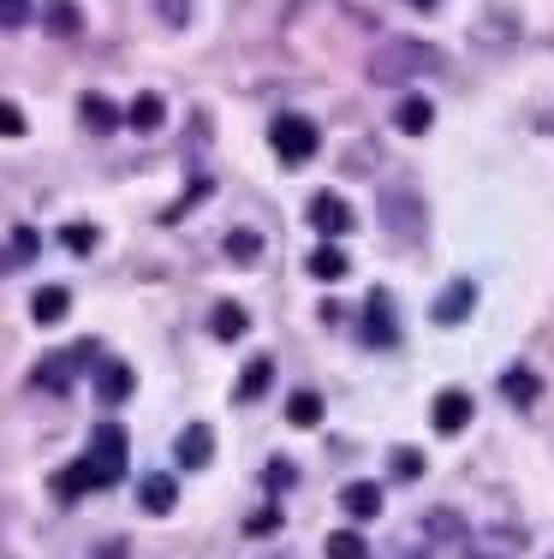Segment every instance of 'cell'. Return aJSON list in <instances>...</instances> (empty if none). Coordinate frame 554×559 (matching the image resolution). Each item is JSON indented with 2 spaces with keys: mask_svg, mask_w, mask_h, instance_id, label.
Returning <instances> with one entry per match:
<instances>
[{
  "mask_svg": "<svg viewBox=\"0 0 554 559\" xmlns=\"http://www.w3.org/2000/svg\"><path fill=\"white\" fill-rule=\"evenodd\" d=\"M60 245H66V250H78V257H90V250H96V226H84V221L60 226Z\"/></svg>",
  "mask_w": 554,
  "mask_h": 559,
  "instance_id": "27",
  "label": "cell"
},
{
  "mask_svg": "<svg viewBox=\"0 0 554 559\" xmlns=\"http://www.w3.org/2000/svg\"><path fill=\"white\" fill-rule=\"evenodd\" d=\"M131 393H138L131 364H102V369H96V399H102V405H126Z\"/></svg>",
  "mask_w": 554,
  "mask_h": 559,
  "instance_id": "10",
  "label": "cell"
},
{
  "mask_svg": "<svg viewBox=\"0 0 554 559\" xmlns=\"http://www.w3.org/2000/svg\"><path fill=\"white\" fill-rule=\"evenodd\" d=\"M114 483H120V476H114V471H102V464H96V459H90V452H84V459H78V464H66V471L55 476V495H60L66 506H72V500L96 495V488H114Z\"/></svg>",
  "mask_w": 554,
  "mask_h": 559,
  "instance_id": "3",
  "label": "cell"
},
{
  "mask_svg": "<svg viewBox=\"0 0 554 559\" xmlns=\"http://www.w3.org/2000/svg\"><path fill=\"white\" fill-rule=\"evenodd\" d=\"M286 423H293V429H316V423H322V399H316V393H293V399H286Z\"/></svg>",
  "mask_w": 554,
  "mask_h": 559,
  "instance_id": "24",
  "label": "cell"
},
{
  "mask_svg": "<svg viewBox=\"0 0 554 559\" xmlns=\"http://www.w3.org/2000/svg\"><path fill=\"white\" fill-rule=\"evenodd\" d=\"M155 12H162L174 31H185V24H191V0H155Z\"/></svg>",
  "mask_w": 554,
  "mask_h": 559,
  "instance_id": "30",
  "label": "cell"
},
{
  "mask_svg": "<svg viewBox=\"0 0 554 559\" xmlns=\"http://www.w3.org/2000/svg\"><path fill=\"white\" fill-rule=\"evenodd\" d=\"M328 559H369V542L358 536V530H334V536L322 542Z\"/></svg>",
  "mask_w": 554,
  "mask_h": 559,
  "instance_id": "23",
  "label": "cell"
},
{
  "mask_svg": "<svg viewBox=\"0 0 554 559\" xmlns=\"http://www.w3.org/2000/svg\"><path fill=\"white\" fill-rule=\"evenodd\" d=\"M90 357H96V345L43 357V364H36V388H43V393H66V388H72V376H78V364H90Z\"/></svg>",
  "mask_w": 554,
  "mask_h": 559,
  "instance_id": "4",
  "label": "cell"
},
{
  "mask_svg": "<svg viewBox=\"0 0 554 559\" xmlns=\"http://www.w3.org/2000/svg\"><path fill=\"white\" fill-rule=\"evenodd\" d=\"M549 559H554V554H549Z\"/></svg>",
  "mask_w": 554,
  "mask_h": 559,
  "instance_id": "38",
  "label": "cell"
},
{
  "mask_svg": "<svg viewBox=\"0 0 554 559\" xmlns=\"http://www.w3.org/2000/svg\"><path fill=\"white\" fill-rule=\"evenodd\" d=\"M78 119H84V126H90V131H96V138H108V131H114V126H120V119H126V114H120V108H114V102H108V96H96V90H90V96H84V102H78Z\"/></svg>",
  "mask_w": 554,
  "mask_h": 559,
  "instance_id": "15",
  "label": "cell"
},
{
  "mask_svg": "<svg viewBox=\"0 0 554 559\" xmlns=\"http://www.w3.org/2000/svg\"><path fill=\"white\" fill-rule=\"evenodd\" d=\"M417 471H424V459H417L412 447H400V452H393V476H405V483H412Z\"/></svg>",
  "mask_w": 554,
  "mask_h": 559,
  "instance_id": "31",
  "label": "cell"
},
{
  "mask_svg": "<svg viewBox=\"0 0 554 559\" xmlns=\"http://www.w3.org/2000/svg\"><path fill=\"white\" fill-rule=\"evenodd\" d=\"M43 24H48V36H78L84 31V12H78V0H48Z\"/></svg>",
  "mask_w": 554,
  "mask_h": 559,
  "instance_id": "19",
  "label": "cell"
},
{
  "mask_svg": "<svg viewBox=\"0 0 554 559\" xmlns=\"http://www.w3.org/2000/svg\"><path fill=\"white\" fill-rule=\"evenodd\" d=\"M412 559H424V554H412Z\"/></svg>",
  "mask_w": 554,
  "mask_h": 559,
  "instance_id": "36",
  "label": "cell"
},
{
  "mask_svg": "<svg viewBox=\"0 0 554 559\" xmlns=\"http://www.w3.org/2000/svg\"><path fill=\"white\" fill-rule=\"evenodd\" d=\"M549 126H554V114H549Z\"/></svg>",
  "mask_w": 554,
  "mask_h": 559,
  "instance_id": "37",
  "label": "cell"
},
{
  "mask_svg": "<svg viewBox=\"0 0 554 559\" xmlns=\"http://www.w3.org/2000/svg\"><path fill=\"white\" fill-rule=\"evenodd\" d=\"M429 536H459V518L453 512H435L429 518Z\"/></svg>",
  "mask_w": 554,
  "mask_h": 559,
  "instance_id": "32",
  "label": "cell"
},
{
  "mask_svg": "<svg viewBox=\"0 0 554 559\" xmlns=\"http://www.w3.org/2000/svg\"><path fill=\"white\" fill-rule=\"evenodd\" d=\"M209 334H215V340H227V345H233V340H245V334H250L245 304H233V298H227V304H215V310H209Z\"/></svg>",
  "mask_w": 554,
  "mask_h": 559,
  "instance_id": "13",
  "label": "cell"
},
{
  "mask_svg": "<svg viewBox=\"0 0 554 559\" xmlns=\"http://www.w3.org/2000/svg\"><path fill=\"white\" fill-rule=\"evenodd\" d=\"M305 269H310L316 280H346L352 262H346V250H340L334 238H328V245H316V250H310V262H305Z\"/></svg>",
  "mask_w": 554,
  "mask_h": 559,
  "instance_id": "20",
  "label": "cell"
},
{
  "mask_svg": "<svg viewBox=\"0 0 554 559\" xmlns=\"http://www.w3.org/2000/svg\"><path fill=\"white\" fill-rule=\"evenodd\" d=\"M340 506H346V518H376L381 512V488L376 483H346V495H340Z\"/></svg>",
  "mask_w": 554,
  "mask_h": 559,
  "instance_id": "21",
  "label": "cell"
},
{
  "mask_svg": "<svg viewBox=\"0 0 554 559\" xmlns=\"http://www.w3.org/2000/svg\"><path fill=\"white\" fill-rule=\"evenodd\" d=\"M471 304H478V286H465V280H453V286L435 298V322L441 328H453V322H465L471 316Z\"/></svg>",
  "mask_w": 554,
  "mask_h": 559,
  "instance_id": "11",
  "label": "cell"
},
{
  "mask_svg": "<svg viewBox=\"0 0 554 559\" xmlns=\"http://www.w3.org/2000/svg\"><path fill=\"white\" fill-rule=\"evenodd\" d=\"M269 150L281 155V167H305V162H316V150H322V131H316V119H305V114H281L269 126Z\"/></svg>",
  "mask_w": 554,
  "mask_h": 559,
  "instance_id": "2",
  "label": "cell"
},
{
  "mask_svg": "<svg viewBox=\"0 0 554 559\" xmlns=\"http://www.w3.org/2000/svg\"><path fill=\"white\" fill-rule=\"evenodd\" d=\"M126 452H131V441H126V429H120V423H102V429L90 435V459H96L102 471L126 476Z\"/></svg>",
  "mask_w": 554,
  "mask_h": 559,
  "instance_id": "7",
  "label": "cell"
},
{
  "mask_svg": "<svg viewBox=\"0 0 554 559\" xmlns=\"http://www.w3.org/2000/svg\"><path fill=\"white\" fill-rule=\"evenodd\" d=\"M393 126H400V131H405V138H424V131L435 126V108H429V102H424V96H405V102H400V108H393Z\"/></svg>",
  "mask_w": 554,
  "mask_h": 559,
  "instance_id": "18",
  "label": "cell"
},
{
  "mask_svg": "<svg viewBox=\"0 0 554 559\" xmlns=\"http://www.w3.org/2000/svg\"><path fill=\"white\" fill-rule=\"evenodd\" d=\"M36 0H0V31H19V24H31Z\"/></svg>",
  "mask_w": 554,
  "mask_h": 559,
  "instance_id": "28",
  "label": "cell"
},
{
  "mask_svg": "<svg viewBox=\"0 0 554 559\" xmlns=\"http://www.w3.org/2000/svg\"><path fill=\"white\" fill-rule=\"evenodd\" d=\"M162 119H167V102L155 96V90H143V96L126 108V126H131V131H155Z\"/></svg>",
  "mask_w": 554,
  "mask_h": 559,
  "instance_id": "22",
  "label": "cell"
},
{
  "mask_svg": "<svg viewBox=\"0 0 554 559\" xmlns=\"http://www.w3.org/2000/svg\"><path fill=\"white\" fill-rule=\"evenodd\" d=\"M429 423H435V435H465V429H471V393H459V388L435 393Z\"/></svg>",
  "mask_w": 554,
  "mask_h": 559,
  "instance_id": "6",
  "label": "cell"
},
{
  "mask_svg": "<svg viewBox=\"0 0 554 559\" xmlns=\"http://www.w3.org/2000/svg\"><path fill=\"white\" fill-rule=\"evenodd\" d=\"M138 506H143L150 518H167V512L179 506V483H174V476H162V471L143 476V483H138Z\"/></svg>",
  "mask_w": 554,
  "mask_h": 559,
  "instance_id": "9",
  "label": "cell"
},
{
  "mask_svg": "<svg viewBox=\"0 0 554 559\" xmlns=\"http://www.w3.org/2000/svg\"><path fill=\"white\" fill-rule=\"evenodd\" d=\"M269 381H274V357H250L245 376H239V388H233V399H239V405H250V399L269 393Z\"/></svg>",
  "mask_w": 554,
  "mask_h": 559,
  "instance_id": "16",
  "label": "cell"
},
{
  "mask_svg": "<svg viewBox=\"0 0 554 559\" xmlns=\"http://www.w3.org/2000/svg\"><path fill=\"white\" fill-rule=\"evenodd\" d=\"M179 471H203L209 459H215V435H209V423H191V429H179Z\"/></svg>",
  "mask_w": 554,
  "mask_h": 559,
  "instance_id": "8",
  "label": "cell"
},
{
  "mask_svg": "<svg viewBox=\"0 0 554 559\" xmlns=\"http://www.w3.org/2000/svg\"><path fill=\"white\" fill-rule=\"evenodd\" d=\"M364 340L369 345H393V340H400V328H393V304L381 298V292L364 304Z\"/></svg>",
  "mask_w": 554,
  "mask_h": 559,
  "instance_id": "12",
  "label": "cell"
},
{
  "mask_svg": "<svg viewBox=\"0 0 554 559\" xmlns=\"http://www.w3.org/2000/svg\"><path fill=\"white\" fill-rule=\"evenodd\" d=\"M500 393L512 399V405H537V399H543V376H537V369H507V376H500Z\"/></svg>",
  "mask_w": 554,
  "mask_h": 559,
  "instance_id": "17",
  "label": "cell"
},
{
  "mask_svg": "<svg viewBox=\"0 0 554 559\" xmlns=\"http://www.w3.org/2000/svg\"><path fill=\"white\" fill-rule=\"evenodd\" d=\"M286 483H293V464L274 459V464H269V488H286Z\"/></svg>",
  "mask_w": 554,
  "mask_h": 559,
  "instance_id": "34",
  "label": "cell"
},
{
  "mask_svg": "<svg viewBox=\"0 0 554 559\" xmlns=\"http://www.w3.org/2000/svg\"><path fill=\"white\" fill-rule=\"evenodd\" d=\"M471 559H483V554H471Z\"/></svg>",
  "mask_w": 554,
  "mask_h": 559,
  "instance_id": "35",
  "label": "cell"
},
{
  "mask_svg": "<svg viewBox=\"0 0 554 559\" xmlns=\"http://www.w3.org/2000/svg\"><path fill=\"white\" fill-rule=\"evenodd\" d=\"M429 72H441V55H435L429 43H412V36L381 43L376 55H369V78H376V84H412V78H429Z\"/></svg>",
  "mask_w": 554,
  "mask_h": 559,
  "instance_id": "1",
  "label": "cell"
},
{
  "mask_svg": "<svg viewBox=\"0 0 554 559\" xmlns=\"http://www.w3.org/2000/svg\"><path fill=\"white\" fill-rule=\"evenodd\" d=\"M274 524H281V512H257V518H250V536H269Z\"/></svg>",
  "mask_w": 554,
  "mask_h": 559,
  "instance_id": "33",
  "label": "cell"
},
{
  "mask_svg": "<svg viewBox=\"0 0 554 559\" xmlns=\"http://www.w3.org/2000/svg\"><path fill=\"white\" fill-rule=\"evenodd\" d=\"M66 310H72V292H66V286H43V292L31 298L36 328H60V322H66Z\"/></svg>",
  "mask_w": 554,
  "mask_h": 559,
  "instance_id": "14",
  "label": "cell"
},
{
  "mask_svg": "<svg viewBox=\"0 0 554 559\" xmlns=\"http://www.w3.org/2000/svg\"><path fill=\"white\" fill-rule=\"evenodd\" d=\"M36 245H43V238H36L31 226H19V233L7 238V257H0V269H12V262H19V269H24V262H36Z\"/></svg>",
  "mask_w": 554,
  "mask_h": 559,
  "instance_id": "25",
  "label": "cell"
},
{
  "mask_svg": "<svg viewBox=\"0 0 554 559\" xmlns=\"http://www.w3.org/2000/svg\"><path fill=\"white\" fill-rule=\"evenodd\" d=\"M0 138H24V108L0 96Z\"/></svg>",
  "mask_w": 554,
  "mask_h": 559,
  "instance_id": "29",
  "label": "cell"
},
{
  "mask_svg": "<svg viewBox=\"0 0 554 559\" xmlns=\"http://www.w3.org/2000/svg\"><path fill=\"white\" fill-rule=\"evenodd\" d=\"M227 257L239 262V269H250V262L262 257V238L257 233H227Z\"/></svg>",
  "mask_w": 554,
  "mask_h": 559,
  "instance_id": "26",
  "label": "cell"
},
{
  "mask_svg": "<svg viewBox=\"0 0 554 559\" xmlns=\"http://www.w3.org/2000/svg\"><path fill=\"white\" fill-rule=\"evenodd\" d=\"M305 221H310L322 238H346V233H352V209H346V197H334V191H316L310 209H305Z\"/></svg>",
  "mask_w": 554,
  "mask_h": 559,
  "instance_id": "5",
  "label": "cell"
}]
</instances>
